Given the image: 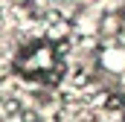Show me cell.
Wrapping results in <instances>:
<instances>
[{
    "label": "cell",
    "mask_w": 125,
    "mask_h": 122,
    "mask_svg": "<svg viewBox=\"0 0 125 122\" xmlns=\"http://www.w3.org/2000/svg\"><path fill=\"white\" fill-rule=\"evenodd\" d=\"M15 73H21L29 81H47V84H52L55 79H61V52H58V44L50 41V38L29 44L26 50L18 52Z\"/></svg>",
    "instance_id": "cell-1"
}]
</instances>
